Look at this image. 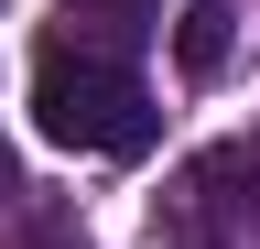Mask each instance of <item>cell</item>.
Returning <instances> with one entry per match:
<instances>
[{"instance_id":"obj_1","label":"cell","mask_w":260,"mask_h":249,"mask_svg":"<svg viewBox=\"0 0 260 249\" xmlns=\"http://www.w3.org/2000/svg\"><path fill=\"white\" fill-rule=\"evenodd\" d=\"M32 130H44L54 152H109V163H130V152H152L162 109H152V87L130 76L119 54L44 44L32 54Z\"/></svg>"},{"instance_id":"obj_2","label":"cell","mask_w":260,"mask_h":249,"mask_svg":"<svg viewBox=\"0 0 260 249\" xmlns=\"http://www.w3.org/2000/svg\"><path fill=\"white\" fill-rule=\"evenodd\" d=\"M184 217L206 238H228V228H260V141H217L206 163L184 173Z\"/></svg>"},{"instance_id":"obj_3","label":"cell","mask_w":260,"mask_h":249,"mask_svg":"<svg viewBox=\"0 0 260 249\" xmlns=\"http://www.w3.org/2000/svg\"><path fill=\"white\" fill-rule=\"evenodd\" d=\"M174 54H184V76H217V65H228V0H184Z\"/></svg>"},{"instance_id":"obj_4","label":"cell","mask_w":260,"mask_h":249,"mask_svg":"<svg viewBox=\"0 0 260 249\" xmlns=\"http://www.w3.org/2000/svg\"><path fill=\"white\" fill-rule=\"evenodd\" d=\"M0 249H98L65 206H11V228H0Z\"/></svg>"},{"instance_id":"obj_5","label":"cell","mask_w":260,"mask_h":249,"mask_svg":"<svg viewBox=\"0 0 260 249\" xmlns=\"http://www.w3.org/2000/svg\"><path fill=\"white\" fill-rule=\"evenodd\" d=\"M65 11H76V22H109V33H130V22H152L162 0H65Z\"/></svg>"},{"instance_id":"obj_6","label":"cell","mask_w":260,"mask_h":249,"mask_svg":"<svg viewBox=\"0 0 260 249\" xmlns=\"http://www.w3.org/2000/svg\"><path fill=\"white\" fill-rule=\"evenodd\" d=\"M22 206V173H11V152H0V217H11Z\"/></svg>"}]
</instances>
